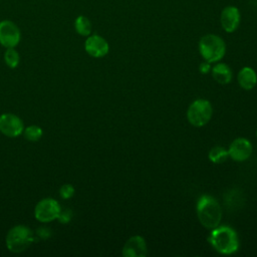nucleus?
I'll return each instance as SVG.
<instances>
[{"label": "nucleus", "instance_id": "f257e3e1", "mask_svg": "<svg viewBox=\"0 0 257 257\" xmlns=\"http://www.w3.org/2000/svg\"><path fill=\"white\" fill-rule=\"evenodd\" d=\"M196 213L200 224L206 229L212 230L221 223L222 208L213 196L202 195L197 201Z\"/></svg>", "mask_w": 257, "mask_h": 257}, {"label": "nucleus", "instance_id": "f03ea898", "mask_svg": "<svg viewBox=\"0 0 257 257\" xmlns=\"http://www.w3.org/2000/svg\"><path fill=\"white\" fill-rule=\"evenodd\" d=\"M208 241L218 253L223 255L234 254L240 246L236 231L228 226L219 225L212 229Z\"/></svg>", "mask_w": 257, "mask_h": 257}, {"label": "nucleus", "instance_id": "7ed1b4c3", "mask_svg": "<svg viewBox=\"0 0 257 257\" xmlns=\"http://www.w3.org/2000/svg\"><path fill=\"white\" fill-rule=\"evenodd\" d=\"M198 49L205 61L216 63L225 56L226 43L221 36L214 33H208L200 38Z\"/></svg>", "mask_w": 257, "mask_h": 257}, {"label": "nucleus", "instance_id": "20e7f679", "mask_svg": "<svg viewBox=\"0 0 257 257\" xmlns=\"http://www.w3.org/2000/svg\"><path fill=\"white\" fill-rule=\"evenodd\" d=\"M5 241L10 252L21 253L32 244L33 232L25 225H16L8 231Z\"/></svg>", "mask_w": 257, "mask_h": 257}, {"label": "nucleus", "instance_id": "39448f33", "mask_svg": "<svg viewBox=\"0 0 257 257\" xmlns=\"http://www.w3.org/2000/svg\"><path fill=\"white\" fill-rule=\"evenodd\" d=\"M213 107L209 100L199 98L194 100L187 109L188 121L196 127L206 125L212 118Z\"/></svg>", "mask_w": 257, "mask_h": 257}, {"label": "nucleus", "instance_id": "423d86ee", "mask_svg": "<svg viewBox=\"0 0 257 257\" xmlns=\"http://www.w3.org/2000/svg\"><path fill=\"white\" fill-rule=\"evenodd\" d=\"M61 214L59 203L53 198H44L40 200L34 208L35 219L41 223H48L57 218Z\"/></svg>", "mask_w": 257, "mask_h": 257}, {"label": "nucleus", "instance_id": "0eeeda50", "mask_svg": "<svg viewBox=\"0 0 257 257\" xmlns=\"http://www.w3.org/2000/svg\"><path fill=\"white\" fill-rule=\"evenodd\" d=\"M21 40V31L17 24L9 19L0 21V44L5 48L16 47Z\"/></svg>", "mask_w": 257, "mask_h": 257}, {"label": "nucleus", "instance_id": "6e6552de", "mask_svg": "<svg viewBox=\"0 0 257 257\" xmlns=\"http://www.w3.org/2000/svg\"><path fill=\"white\" fill-rule=\"evenodd\" d=\"M241 23L240 9L235 5L225 6L220 13V24L227 33L235 32Z\"/></svg>", "mask_w": 257, "mask_h": 257}, {"label": "nucleus", "instance_id": "1a4fd4ad", "mask_svg": "<svg viewBox=\"0 0 257 257\" xmlns=\"http://www.w3.org/2000/svg\"><path fill=\"white\" fill-rule=\"evenodd\" d=\"M24 123L22 119L13 113L0 115V132L9 138H16L23 134Z\"/></svg>", "mask_w": 257, "mask_h": 257}, {"label": "nucleus", "instance_id": "9d476101", "mask_svg": "<svg viewBox=\"0 0 257 257\" xmlns=\"http://www.w3.org/2000/svg\"><path fill=\"white\" fill-rule=\"evenodd\" d=\"M84 50L91 57L101 58L108 53L109 44L104 37L98 34H90L84 41Z\"/></svg>", "mask_w": 257, "mask_h": 257}, {"label": "nucleus", "instance_id": "9b49d317", "mask_svg": "<svg viewBox=\"0 0 257 257\" xmlns=\"http://www.w3.org/2000/svg\"><path fill=\"white\" fill-rule=\"evenodd\" d=\"M253 152L252 144L245 138L235 139L229 146L228 155L235 162L247 161Z\"/></svg>", "mask_w": 257, "mask_h": 257}, {"label": "nucleus", "instance_id": "f8f14e48", "mask_svg": "<svg viewBox=\"0 0 257 257\" xmlns=\"http://www.w3.org/2000/svg\"><path fill=\"white\" fill-rule=\"evenodd\" d=\"M148 254V246L144 237L135 235L130 237L124 243L121 255L123 257H145Z\"/></svg>", "mask_w": 257, "mask_h": 257}, {"label": "nucleus", "instance_id": "ddd939ff", "mask_svg": "<svg viewBox=\"0 0 257 257\" xmlns=\"http://www.w3.org/2000/svg\"><path fill=\"white\" fill-rule=\"evenodd\" d=\"M237 80L239 85L245 90L253 89L257 84V73L256 71L250 67L245 66L242 67L237 75Z\"/></svg>", "mask_w": 257, "mask_h": 257}, {"label": "nucleus", "instance_id": "4468645a", "mask_svg": "<svg viewBox=\"0 0 257 257\" xmlns=\"http://www.w3.org/2000/svg\"><path fill=\"white\" fill-rule=\"evenodd\" d=\"M211 73L213 78L220 84L230 83L233 77L232 69L224 62H216L211 68Z\"/></svg>", "mask_w": 257, "mask_h": 257}, {"label": "nucleus", "instance_id": "2eb2a0df", "mask_svg": "<svg viewBox=\"0 0 257 257\" xmlns=\"http://www.w3.org/2000/svg\"><path fill=\"white\" fill-rule=\"evenodd\" d=\"M73 26H74L76 33L80 36L87 37L88 35L91 34V31H92L91 21L89 20L88 17H86L84 15H78L74 19Z\"/></svg>", "mask_w": 257, "mask_h": 257}, {"label": "nucleus", "instance_id": "dca6fc26", "mask_svg": "<svg viewBox=\"0 0 257 257\" xmlns=\"http://www.w3.org/2000/svg\"><path fill=\"white\" fill-rule=\"evenodd\" d=\"M208 158L213 164H222L229 158L228 150H226L225 148H223L221 146L213 147L209 151Z\"/></svg>", "mask_w": 257, "mask_h": 257}, {"label": "nucleus", "instance_id": "f3484780", "mask_svg": "<svg viewBox=\"0 0 257 257\" xmlns=\"http://www.w3.org/2000/svg\"><path fill=\"white\" fill-rule=\"evenodd\" d=\"M4 61L6 65L10 68H16L20 61V56L15 47L6 48L4 52Z\"/></svg>", "mask_w": 257, "mask_h": 257}, {"label": "nucleus", "instance_id": "a211bd4d", "mask_svg": "<svg viewBox=\"0 0 257 257\" xmlns=\"http://www.w3.org/2000/svg\"><path fill=\"white\" fill-rule=\"evenodd\" d=\"M23 135L26 140H28L30 142H37L38 140L41 139V137L43 135V131L40 126H38L36 124H32V125H29L24 128Z\"/></svg>", "mask_w": 257, "mask_h": 257}, {"label": "nucleus", "instance_id": "6ab92c4d", "mask_svg": "<svg viewBox=\"0 0 257 257\" xmlns=\"http://www.w3.org/2000/svg\"><path fill=\"white\" fill-rule=\"evenodd\" d=\"M74 194V188L70 184H64L59 189V195L62 199H69Z\"/></svg>", "mask_w": 257, "mask_h": 257}, {"label": "nucleus", "instance_id": "aec40b11", "mask_svg": "<svg viewBox=\"0 0 257 257\" xmlns=\"http://www.w3.org/2000/svg\"><path fill=\"white\" fill-rule=\"evenodd\" d=\"M211 68H212L211 63L208 62V61H205V60H204L203 62H201L200 65H199V71H200L202 74H207V73H209V72L211 71Z\"/></svg>", "mask_w": 257, "mask_h": 257}, {"label": "nucleus", "instance_id": "412c9836", "mask_svg": "<svg viewBox=\"0 0 257 257\" xmlns=\"http://www.w3.org/2000/svg\"><path fill=\"white\" fill-rule=\"evenodd\" d=\"M256 137H257V131H256Z\"/></svg>", "mask_w": 257, "mask_h": 257}]
</instances>
